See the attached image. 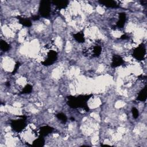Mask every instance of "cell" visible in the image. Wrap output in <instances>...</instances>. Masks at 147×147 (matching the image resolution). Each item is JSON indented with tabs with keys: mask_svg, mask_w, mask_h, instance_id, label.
<instances>
[{
	"mask_svg": "<svg viewBox=\"0 0 147 147\" xmlns=\"http://www.w3.org/2000/svg\"><path fill=\"white\" fill-rule=\"evenodd\" d=\"M41 64L44 65H50L57 60V53L55 50V46L52 44H48L44 46L42 50Z\"/></svg>",
	"mask_w": 147,
	"mask_h": 147,
	"instance_id": "cell-1",
	"label": "cell"
},
{
	"mask_svg": "<svg viewBox=\"0 0 147 147\" xmlns=\"http://www.w3.org/2000/svg\"><path fill=\"white\" fill-rule=\"evenodd\" d=\"M91 95H84L79 96H69L68 97L67 103L69 107L73 109L83 108L86 111H89L87 102L90 98Z\"/></svg>",
	"mask_w": 147,
	"mask_h": 147,
	"instance_id": "cell-2",
	"label": "cell"
},
{
	"mask_svg": "<svg viewBox=\"0 0 147 147\" xmlns=\"http://www.w3.org/2000/svg\"><path fill=\"white\" fill-rule=\"evenodd\" d=\"M51 12V2L49 1H42L39 6V13L42 17L47 18L49 16Z\"/></svg>",
	"mask_w": 147,
	"mask_h": 147,
	"instance_id": "cell-3",
	"label": "cell"
},
{
	"mask_svg": "<svg viewBox=\"0 0 147 147\" xmlns=\"http://www.w3.org/2000/svg\"><path fill=\"white\" fill-rule=\"evenodd\" d=\"M146 55L145 46L142 44L136 48L133 52V56L137 60H142Z\"/></svg>",
	"mask_w": 147,
	"mask_h": 147,
	"instance_id": "cell-4",
	"label": "cell"
},
{
	"mask_svg": "<svg viewBox=\"0 0 147 147\" xmlns=\"http://www.w3.org/2000/svg\"><path fill=\"white\" fill-rule=\"evenodd\" d=\"M102 50V48L101 45L96 42L86 50V54L87 56L91 55L92 57H98L101 54Z\"/></svg>",
	"mask_w": 147,
	"mask_h": 147,
	"instance_id": "cell-5",
	"label": "cell"
},
{
	"mask_svg": "<svg viewBox=\"0 0 147 147\" xmlns=\"http://www.w3.org/2000/svg\"><path fill=\"white\" fill-rule=\"evenodd\" d=\"M25 121V119L23 118L12 121L11 122V126L12 129L17 132H20L22 131L26 126Z\"/></svg>",
	"mask_w": 147,
	"mask_h": 147,
	"instance_id": "cell-6",
	"label": "cell"
},
{
	"mask_svg": "<svg viewBox=\"0 0 147 147\" xmlns=\"http://www.w3.org/2000/svg\"><path fill=\"white\" fill-rule=\"evenodd\" d=\"M124 63L123 59L119 55H115L113 56L111 59V65L113 67H117L121 65Z\"/></svg>",
	"mask_w": 147,
	"mask_h": 147,
	"instance_id": "cell-7",
	"label": "cell"
},
{
	"mask_svg": "<svg viewBox=\"0 0 147 147\" xmlns=\"http://www.w3.org/2000/svg\"><path fill=\"white\" fill-rule=\"evenodd\" d=\"M53 130V129L49 126H44L40 128L38 133L40 136L44 137L45 136H47L51 133Z\"/></svg>",
	"mask_w": 147,
	"mask_h": 147,
	"instance_id": "cell-8",
	"label": "cell"
},
{
	"mask_svg": "<svg viewBox=\"0 0 147 147\" xmlns=\"http://www.w3.org/2000/svg\"><path fill=\"white\" fill-rule=\"evenodd\" d=\"M126 17L125 13H121L119 14V20L116 24V26L118 28H122L126 22Z\"/></svg>",
	"mask_w": 147,
	"mask_h": 147,
	"instance_id": "cell-9",
	"label": "cell"
},
{
	"mask_svg": "<svg viewBox=\"0 0 147 147\" xmlns=\"http://www.w3.org/2000/svg\"><path fill=\"white\" fill-rule=\"evenodd\" d=\"M99 2L100 4H102L103 5L107 7H110V8H117L119 7L118 3L114 1H107V0H105V1H99Z\"/></svg>",
	"mask_w": 147,
	"mask_h": 147,
	"instance_id": "cell-10",
	"label": "cell"
},
{
	"mask_svg": "<svg viewBox=\"0 0 147 147\" xmlns=\"http://www.w3.org/2000/svg\"><path fill=\"white\" fill-rule=\"evenodd\" d=\"M52 3L55 5L59 9H65L67 7L68 5V1L64 0H59V1H53L52 2Z\"/></svg>",
	"mask_w": 147,
	"mask_h": 147,
	"instance_id": "cell-11",
	"label": "cell"
},
{
	"mask_svg": "<svg viewBox=\"0 0 147 147\" xmlns=\"http://www.w3.org/2000/svg\"><path fill=\"white\" fill-rule=\"evenodd\" d=\"M146 99V87L145 86L144 88H142L138 93V96L137 97V100L144 102Z\"/></svg>",
	"mask_w": 147,
	"mask_h": 147,
	"instance_id": "cell-12",
	"label": "cell"
},
{
	"mask_svg": "<svg viewBox=\"0 0 147 147\" xmlns=\"http://www.w3.org/2000/svg\"><path fill=\"white\" fill-rule=\"evenodd\" d=\"M45 140L43 137L39 136V137L36 138L33 142L32 145L33 146H42L44 145Z\"/></svg>",
	"mask_w": 147,
	"mask_h": 147,
	"instance_id": "cell-13",
	"label": "cell"
},
{
	"mask_svg": "<svg viewBox=\"0 0 147 147\" xmlns=\"http://www.w3.org/2000/svg\"><path fill=\"white\" fill-rule=\"evenodd\" d=\"M18 20H19V22L21 24H22L23 26H26V27H29L32 25V22L31 21L27 18H24L22 17H18Z\"/></svg>",
	"mask_w": 147,
	"mask_h": 147,
	"instance_id": "cell-14",
	"label": "cell"
},
{
	"mask_svg": "<svg viewBox=\"0 0 147 147\" xmlns=\"http://www.w3.org/2000/svg\"><path fill=\"white\" fill-rule=\"evenodd\" d=\"M73 36L75 40L77 41L78 42L83 43L85 41V37L83 33L82 32H78L75 34H74Z\"/></svg>",
	"mask_w": 147,
	"mask_h": 147,
	"instance_id": "cell-15",
	"label": "cell"
},
{
	"mask_svg": "<svg viewBox=\"0 0 147 147\" xmlns=\"http://www.w3.org/2000/svg\"><path fill=\"white\" fill-rule=\"evenodd\" d=\"M0 47H1V49L4 52L7 51L10 49L9 44L6 41L2 40H1L0 42Z\"/></svg>",
	"mask_w": 147,
	"mask_h": 147,
	"instance_id": "cell-16",
	"label": "cell"
},
{
	"mask_svg": "<svg viewBox=\"0 0 147 147\" xmlns=\"http://www.w3.org/2000/svg\"><path fill=\"white\" fill-rule=\"evenodd\" d=\"M32 90V86L30 84H27L24 87L21 94H29L31 92Z\"/></svg>",
	"mask_w": 147,
	"mask_h": 147,
	"instance_id": "cell-17",
	"label": "cell"
},
{
	"mask_svg": "<svg viewBox=\"0 0 147 147\" xmlns=\"http://www.w3.org/2000/svg\"><path fill=\"white\" fill-rule=\"evenodd\" d=\"M56 117H57L59 120H60L62 122H64V123L66 122L67 121V116H66L64 114H63V113H58V114L56 115Z\"/></svg>",
	"mask_w": 147,
	"mask_h": 147,
	"instance_id": "cell-18",
	"label": "cell"
},
{
	"mask_svg": "<svg viewBox=\"0 0 147 147\" xmlns=\"http://www.w3.org/2000/svg\"><path fill=\"white\" fill-rule=\"evenodd\" d=\"M131 113L133 114V117L136 119L139 116V112L138 111V110L136 108V107H133L131 109Z\"/></svg>",
	"mask_w": 147,
	"mask_h": 147,
	"instance_id": "cell-19",
	"label": "cell"
},
{
	"mask_svg": "<svg viewBox=\"0 0 147 147\" xmlns=\"http://www.w3.org/2000/svg\"><path fill=\"white\" fill-rule=\"evenodd\" d=\"M19 66H20V63H17L16 65H15V68H14V71H13V73H14V72H16L17 71V69L18 68Z\"/></svg>",
	"mask_w": 147,
	"mask_h": 147,
	"instance_id": "cell-20",
	"label": "cell"
},
{
	"mask_svg": "<svg viewBox=\"0 0 147 147\" xmlns=\"http://www.w3.org/2000/svg\"><path fill=\"white\" fill-rule=\"evenodd\" d=\"M32 18L33 20H37L39 19V17H38V16L35 15V16H33Z\"/></svg>",
	"mask_w": 147,
	"mask_h": 147,
	"instance_id": "cell-21",
	"label": "cell"
},
{
	"mask_svg": "<svg viewBox=\"0 0 147 147\" xmlns=\"http://www.w3.org/2000/svg\"><path fill=\"white\" fill-rule=\"evenodd\" d=\"M127 36H126V35H123L121 36V38L122 39H126V38H127L128 37H127Z\"/></svg>",
	"mask_w": 147,
	"mask_h": 147,
	"instance_id": "cell-22",
	"label": "cell"
}]
</instances>
